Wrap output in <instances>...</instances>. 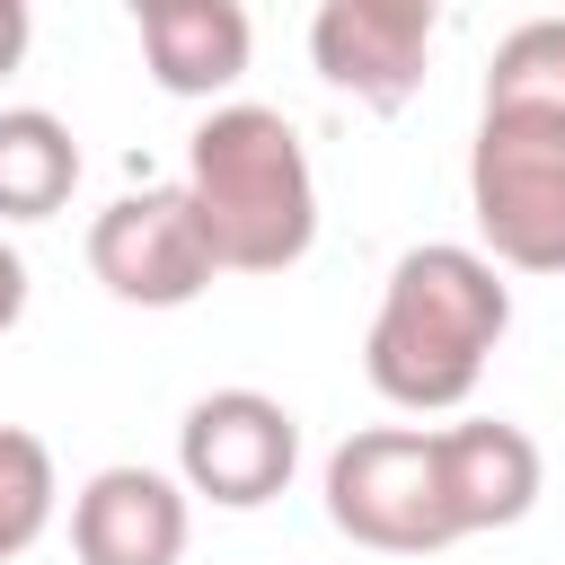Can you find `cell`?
<instances>
[{
    "label": "cell",
    "mask_w": 565,
    "mask_h": 565,
    "mask_svg": "<svg viewBox=\"0 0 565 565\" xmlns=\"http://www.w3.org/2000/svg\"><path fill=\"white\" fill-rule=\"evenodd\" d=\"M512 327V282L494 274L486 247H450V238H424L388 265V291H380V318L362 335V371L388 406L406 415H441V406H468V388L486 380V353L503 344Z\"/></svg>",
    "instance_id": "6da1fadb"
},
{
    "label": "cell",
    "mask_w": 565,
    "mask_h": 565,
    "mask_svg": "<svg viewBox=\"0 0 565 565\" xmlns=\"http://www.w3.org/2000/svg\"><path fill=\"white\" fill-rule=\"evenodd\" d=\"M486 106H539L565 115V18H530L486 62Z\"/></svg>",
    "instance_id": "7c38bea8"
},
{
    "label": "cell",
    "mask_w": 565,
    "mask_h": 565,
    "mask_svg": "<svg viewBox=\"0 0 565 565\" xmlns=\"http://www.w3.org/2000/svg\"><path fill=\"white\" fill-rule=\"evenodd\" d=\"M433 18H441V0H318V18H309V62H318L327 88L397 115V106L424 88Z\"/></svg>",
    "instance_id": "52a82bcc"
},
{
    "label": "cell",
    "mask_w": 565,
    "mask_h": 565,
    "mask_svg": "<svg viewBox=\"0 0 565 565\" xmlns=\"http://www.w3.org/2000/svg\"><path fill=\"white\" fill-rule=\"evenodd\" d=\"M79 185V141L44 106L0 115V221H53Z\"/></svg>",
    "instance_id": "8fae6325"
},
{
    "label": "cell",
    "mask_w": 565,
    "mask_h": 565,
    "mask_svg": "<svg viewBox=\"0 0 565 565\" xmlns=\"http://www.w3.org/2000/svg\"><path fill=\"white\" fill-rule=\"evenodd\" d=\"M185 486L159 468H97L71 494V556L79 565H177L185 556Z\"/></svg>",
    "instance_id": "9c48e42d"
},
{
    "label": "cell",
    "mask_w": 565,
    "mask_h": 565,
    "mask_svg": "<svg viewBox=\"0 0 565 565\" xmlns=\"http://www.w3.org/2000/svg\"><path fill=\"white\" fill-rule=\"evenodd\" d=\"M185 203L221 274H282L318 247V177L274 106H212L185 141Z\"/></svg>",
    "instance_id": "7a4b0ae2"
},
{
    "label": "cell",
    "mask_w": 565,
    "mask_h": 565,
    "mask_svg": "<svg viewBox=\"0 0 565 565\" xmlns=\"http://www.w3.org/2000/svg\"><path fill=\"white\" fill-rule=\"evenodd\" d=\"M26 318V256L0 238V327H18Z\"/></svg>",
    "instance_id": "5bb4252c"
},
{
    "label": "cell",
    "mask_w": 565,
    "mask_h": 565,
    "mask_svg": "<svg viewBox=\"0 0 565 565\" xmlns=\"http://www.w3.org/2000/svg\"><path fill=\"white\" fill-rule=\"evenodd\" d=\"M468 212L494 265L565 274V115L486 106L468 141Z\"/></svg>",
    "instance_id": "3957f363"
},
{
    "label": "cell",
    "mask_w": 565,
    "mask_h": 565,
    "mask_svg": "<svg viewBox=\"0 0 565 565\" xmlns=\"http://www.w3.org/2000/svg\"><path fill=\"white\" fill-rule=\"evenodd\" d=\"M124 9H132V26H141V18H159V9H185V0H124Z\"/></svg>",
    "instance_id": "2e32d148"
},
{
    "label": "cell",
    "mask_w": 565,
    "mask_h": 565,
    "mask_svg": "<svg viewBox=\"0 0 565 565\" xmlns=\"http://www.w3.org/2000/svg\"><path fill=\"white\" fill-rule=\"evenodd\" d=\"M327 521L353 547H380V556H441L459 530H450V503H441L433 433L371 424V433L335 441V459H327Z\"/></svg>",
    "instance_id": "277c9868"
},
{
    "label": "cell",
    "mask_w": 565,
    "mask_h": 565,
    "mask_svg": "<svg viewBox=\"0 0 565 565\" xmlns=\"http://www.w3.org/2000/svg\"><path fill=\"white\" fill-rule=\"evenodd\" d=\"M26 35H35V26H26V0H0V79L26 62Z\"/></svg>",
    "instance_id": "9a60e30c"
},
{
    "label": "cell",
    "mask_w": 565,
    "mask_h": 565,
    "mask_svg": "<svg viewBox=\"0 0 565 565\" xmlns=\"http://www.w3.org/2000/svg\"><path fill=\"white\" fill-rule=\"evenodd\" d=\"M88 274L132 309H185L212 291V247L185 203V185H141L88 221Z\"/></svg>",
    "instance_id": "8992f818"
},
{
    "label": "cell",
    "mask_w": 565,
    "mask_h": 565,
    "mask_svg": "<svg viewBox=\"0 0 565 565\" xmlns=\"http://www.w3.org/2000/svg\"><path fill=\"white\" fill-rule=\"evenodd\" d=\"M53 494H62L53 450H44L26 424H0V565L26 556V547L53 530Z\"/></svg>",
    "instance_id": "4fadbf2b"
},
{
    "label": "cell",
    "mask_w": 565,
    "mask_h": 565,
    "mask_svg": "<svg viewBox=\"0 0 565 565\" xmlns=\"http://www.w3.org/2000/svg\"><path fill=\"white\" fill-rule=\"evenodd\" d=\"M247 53H256V26L238 0H185V9H159L141 18V62L168 97H221L247 79Z\"/></svg>",
    "instance_id": "30bf717a"
},
{
    "label": "cell",
    "mask_w": 565,
    "mask_h": 565,
    "mask_svg": "<svg viewBox=\"0 0 565 565\" xmlns=\"http://www.w3.org/2000/svg\"><path fill=\"white\" fill-rule=\"evenodd\" d=\"M433 468H441V503H450V530L477 539V530H512L539 486H547V459L521 424L503 415H468V424H441L433 433Z\"/></svg>",
    "instance_id": "ba28073f"
},
{
    "label": "cell",
    "mask_w": 565,
    "mask_h": 565,
    "mask_svg": "<svg viewBox=\"0 0 565 565\" xmlns=\"http://www.w3.org/2000/svg\"><path fill=\"white\" fill-rule=\"evenodd\" d=\"M291 468H300V424L265 388H212L177 424V486L221 503V512L274 503L291 486Z\"/></svg>",
    "instance_id": "5b68a950"
}]
</instances>
